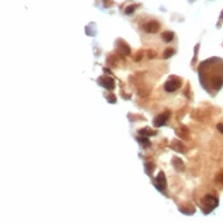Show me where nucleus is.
Instances as JSON below:
<instances>
[{
  "instance_id": "obj_1",
  "label": "nucleus",
  "mask_w": 223,
  "mask_h": 223,
  "mask_svg": "<svg viewBox=\"0 0 223 223\" xmlns=\"http://www.w3.org/2000/svg\"><path fill=\"white\" fill-rule=\"evenodd\" d=\"M199 79L204 89L216 94L223 87V60L212 57L203 61L199 66Z\"/></svg>"
},
{
  "instance_id": "obj_2",
  "label": "nucleus",
  "mask_w": 223,
  "mask_h": 223,
  "mask_svg": "<svg viewBox=\"0 0 223 223\" xmlns=\"http://www.w3.org/2000/svg\"><path fill=\"white\" fill-rule=\"evenodd\" d=\"M219 200L217 196H214L212 194H207L204 196V198L201 199V210L204 214H209L212 210H214L217 208Z\"/></svg>"
},
{
  "instance_id": "obj_3",
  "label": "nucleus",
  "mask_w": 223,
  "mask_h": 223,
  "mask_svg": "<svg viewBox=\"0 0 223 223\" xmlns=\"http://www.w3.org/2000/svg\"><path fill=\"white\" fill-rule=\"evenodd\" d=\"M181 83H182V79L178 78V76H170V78L167 79V82L165 83V89L167 92H175L177 91L180 87H181Z\"/></svg>"
},
{
  "instance_id": "obj_4",
  "label": "nucleus",
  "mask_w": 223,
  "mask_h": 223,
  "mask_svg": "<svg viewBox=\"0 0 223 223\" xmlns=\"http://www.w3.org/2000/svg\"><path fill=\"white\" fill-rule=\"evenodd\" d=\"M97 83L100 85H102L104 88L106 89H114L115 88V80L112 78H110L107 75H104V76H100L97 79Z\"/></svg>"
},
{
  "instance_id": "obj_5",
  "label": "nucleus",
  "mask_w": 223,
  "mask_h": 223,
  "mask_svg": "<svg viewBox=\"0 0 223 223\" xmlns=\"http://www.w3.org/2000/svg\"><path fill=\"white\" fill-rule=\"evenodd\" d=\"M154 185H156V187L158 189V190H161V191H163L165 189H166L167 182H166L165 174L162 172V171H161V172H158V175H157L156 180H154Z\"/></svg>"
},
{
  "instance_id": "obj_6",
  "label": "nucleus",
  "mask_w": 223,
  "mask_h": 223,
  "mask_svg": "<svg viewBox=\"0 0 223 223\" xmlns=\"http://www.w3.org/2000/svg\"><path fill=\"white\" fill-rule=\"evenodd\" d=\"M116 50L119 51V53H121L124 55H130V47L127 46V44L124 41V40H117L116 41Z\"/></svg>"
},
{
  "instance_id": "obj_7",
  "label": "nucleus",
  "mask_w": 223,
  "mask_h": 223,
  "mask_svg": "<svg viewBox=\"0 0 223 223\" xmlns=\"http://www.w3.org/2000/svg\"><path fill=\"white\" fill-rule=\"evenodd\" d=\"M168 117H170V114H168V112H165V114H161V115L156 116V119L153 120L154 126H156V127H159V126H162V125H165V124L167 123Z\"/></svg>"
},
{
  "instance_id": "obj_8",
  "label": "nucleus",
  "mask_w": 223,
  "mask_h": 223,
  "mask_svg": "<svg viewBox=\"0 0 223 223\" xmlns=\"http://www.w3.org/2000/svg\"><path fill=\"white\" fill-rule=\"evenodd\" d=\"M144 31L148 33H157L159 31V23L156 21L148 22L147 24H144Z\"/></svg>"
},
{
  "instance_id": "obj_9",
  "label": "nucleus",
  "mask_w": 223,
  "mask_h": 223,
  "mask_svg": "<svg viewBox=\"0 0 223 223\" xmlns=\"http://www.w3.org/2000/svg\"><path fill=\"white\" fill-rule=\"evenodd\" d=\"M138 134L142 135V136H152V135H156L157 133L154 130H152V129H149V127H144V129L138 130Z\"/></svg>"
},
{
  "instance_id": "obj_10",
  "label": "nucleus",
  "mask_w": 223,
  "mask_h": 223,
  "mask_svg": "<svg viewBox=\"0 0 223 223\" xmlns=\"http://www.w3.org/2000/svg\"><path fill=\"white\" fill-rule=\"evenodd\" d=\"M172 165H174V167H175L177 171H181V170L184 168V162L180 159L178 157H174V158H172Z\"/></svg>"
},
{
  "instance_id": "obj_11",
  "label": "nucleus",
  "mask_w": 223,
  "mask_h": 223,
  "mask_svg": "<svg viewBox=\"0 0 223 223\" xmlns=\"http://www.w3.org/2000/svg\"><path fill=\"white\" fill-rule=\"evenodd\" d=\"M161 37H162V40H163L165 42H171V41H172V38H174V32L166 31V32L162 33Z\"/></svg>"
},
{
  "instance_id": "obj_12",
  "label": "nucleus",
  "mask_w": 223,
  "mask_h": 223,
  "mask_svg": "<svg viewBox=\"0 0 223 223\" xmlns=\"http://www.w3.org/2000/svg\"><path fill=\"white\" fill-rule=\"evenodd\" d=\"M176 133H177V135H178V136H182V138H186L187 134H189V130H187V127L181 126V129L176 130Z\"/></svg>"
},
{
  "instance_id": "obj_13",
  "label": "nucleus",
  "mask_w": 223,
  "mask_h": 223,
  "mask_svg": "<svg viewBox=\"0 0 223 223\" xmlns=\"http://www.w3.org/2000/svg\"><path fill=\"white\" fill-rule=\"evenodd\" d=\"M171 148L176 149L177 152H184V147H182V145H180V143L177 140H174L172 142V144H171Z\"/></svg>"
},
{
  "instance_id": "obj_14",
  "label": "nucleus",
  "mask_w": 223,
  "mask_h": 223,
  "mask_svg": "<svg viewBox=\"0 0 223 223\" xmlns=\"http://www.w3.org/2000/svg\"><path fill=\"white\" fill-rule=\"evenodd\" d=\"M138 140H139V143L143 145L144 148H148V147H149V142H148V139H147V138H144V136H142V135H140V138H139Z\"/></svg>"
},
{
  "instance_id": "obj_15",
  "label": "nucleus",
  "mask_w": 223,
  "mask_h": 223,
  "mask_svg": "<svg viewBox=\"0 0 223 223\" xmlns=\"http://www.w3.org/2000/svg\"><path fill=\"white\" fill-rule=\"evenodd\" d=\"M174 54H175V50H174V49H167V50L165 51V54L162 55V56H163V59H168L170 56H172Z\"/></svg>"
},
{
  "instance_id": "obj_16",
  "label": "nucleus",
  "mask_w": 223,
  "mask_h": 223,
  "mask_svg": "<svg viewBox=\"0 0 223 223\" xmlns=\"http://www.w3.org/2000/svg\"><path fill=\"white\" fill-rule=\"evenodd\" d=\"M153 168H154V165H153V163H145V172H147L148 175L152 174Z\"/></svg>"
},
{
  "instance_id": "obj_17",
  "label": "nucleus",
  "mask_w": 223,
  "mask_h": 223,
  "mask_svg": "<svg viewBox=\"0 0 223 223\" xmlns=\"http://www.w3.org/2000/svg\"><path fill=\"white\" fill-rule=\"evenodd\" d=\"M135 9H136V5H130V6H127L126 9H125V14H127V15H129V14H133Z\"/></svg>"
},
{
  "instance_id": "obj_18",
  "label": "nucleus",
  "mask_w": 223,
  "mask_h": 223,
  "mask_svg": "<svg viewBox=\"0 0 223 223\" xmlns=\"http://www.w3.org/2000/svg\"><path fill=\"white\" fill-rule=\"evenodd\" d=\"M106 98H107V101L110 102V104H115V102H116V97L114 96L112 93L108 94V96H106Z\"/></svg>"
},
{
  "instance_id": "obj_19",
  "label": "nucleus",
  "mask_w": 223,
  "mask_h": 223,
  "mask_svg": "<svg viewBox=\"0 0 223 223\" xmlns=\"http://www.w3.org/2000/svg\"><path fill=\"white\" fill-rule=\"evenodd\" d=\"M142 57H143V51H138V53H136V55L134 56V60H135V61H139Z\"/></svg>"
},
{
  "instance_id": "obj_20",
  "label": "nucleus",
  "mask_w": 223,
  "mask_h": 223,
  "mask_svg": "<svg viewBox=\"0 0 223 223\" xmlns=\"http://www.w3.org/2000/svg\"><path fill=\"white\" fill-rule=\"evenodd\" d=\"M154 56H156V53H154L153 50H149V51H148V57L152 59V57H154Z\"/></svg>"
},
{
  "instance_id": "obj_21",
  "label": "nucleus",
  "mask_w": 223,
  "mask_h": 223,
  "mask_svg": "<svg viewBox=\"0 0 223 223\" xmlns=\"http://www.w3.org/2000/svg\"><path fill=\"white\" fill-rule=\"evenodd\" d=\"M217 129H218V130H219V131H221V133L223 134V124H222V123L217 125Z\"/></svg>"
},
{
  "instance_id": "obj_22",
  "label": "nucleus",
  "mask_w": 223,
  "mask_h": 223,
  "mask_svg": "<svg viewBox=\"0 0 223 223\" xmlns=\"http://www.w3.org/2000/svg\"><path fill=\"white\" fill-rule=\"evenodd\" d=\"M105 2H106V3H105V5H106V6H108V4H107V0H105Z\"/></svg>"
}]
</instances>
